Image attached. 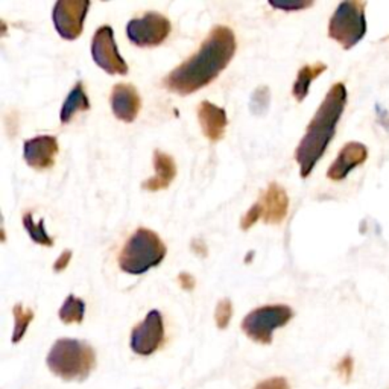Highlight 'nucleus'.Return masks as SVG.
Listing matches in <instances>:
<instances>
[{
    "label": "nucleus",
    "instance_id": "obj_9",
    "mask_svg": "<svg viewBox=\"0 0 389 389\" xmlns=\"http://www.w3.org/2000/svg\"><path fill=\"white\" fill-rule=\"evenodd\" d=\"M91 57L99 66L110 75H127L128 64L119 53L114 40V30L111 26H100L91 40Z\"/></svg>",
    "mask_w": 389,
    "mask_h": 389
},
{
    "label": "nucleus",
    "instance_id": "obj_2",
    "mask_svg": "<svg viewBox=\"0 0 389 389\" xmlns=\"http://www.w3.org/2000/svg\"><path fill=\"white\" fill-rule=\"evenodd\" d=\"M347 96L344 82L333 84L307 125L305 136L295 151V160L300 165L301 178H307L312 174L316 163L323 159L336 134V127L347 105Z\"/></svg>",
    "mask_w": 389,
    "mask_h": 389
},
{
    "label": "nucleus",
    "instance_id": "obj_17",
    "mask_svg": "<svg viewBox=\"0 0 389 389\" xmlns=\"http://www.w3.org/2000/svg\"><path fill=\"white\" fill-rule=\"evenodd\" d=\"M90 110V100L87 96V91L84 90L82 81H78L73 89L70 90L63 107L60 110V119L63 123H69L78 113Z\"/></svg>",
    "mask_w": 389,
    "mask_h": 389
},
{
    "label": "nucleus",
    "instance_id": "obj_25",
    "mask_svg": "<svg viewBox=\"0 0 389 389\" xmlns=\"http://www.w3.org/2000/svg\"><path fill=\"white\" fill-rule=\"evenodd\" d=\"M269 5L272 8H275V10L292 12V11L306 10V8L312 6L314 2H310V0H307V2H305V0H297V2H274V0H269Z\"/></svg>",
    "mask_w": 389,
    "mask_h": 389
},
{
    "label": "nucleus",
    "instance_id": "obj_1",
    "mask_svg": "<svg viewBox=\"0 0 389 389\" xmlns=\"http://www.w3.org/2000/svg\"><path fill=\"white\" fill-rule=\"evenodd\" d=\"M235 33L227 26L217 25L210 30L206 40L199 46L198 52L188 58L163 80L165 89L188 96L204 89L215 81L236 53Z\"/></svg>",
    "mask_w": 389,
    "mask_h": 389
},
{
    "label": "nucleus",
    "instance_id": "obj_12",
    "mask_svg": "<svg viewBox=\"0 0 389 389\" xmlns=\"http://www.w3.org/2000/svg\"><path fill=\"white\" fill-rule=\"evenodd\" d=\"M368 159L367 146L359 142H348L339 151L336 160L332 163V166L327 170V178L332 181L345 180L348 174L357 166L363 165Z\"/></svg>",
    "mask_w": 389,
    "mask_h": 389
},
{
    "label": "nucleus",
    "instance_id": "obj_27",
    "mask_svg": "<svg viewBox=\"0 0 389 389\" xmlns=\"http://www.w3.org/2000/svg\"><path fill=\"white\" fill-rule=\"evenodd\" d=\"M177 280H178V284L181 286V289L188 291V292H192L194 289V286H197L194 277L192 274H189V272H180Z\"/></svg>",
    "mask_w": 389,
    "mask_h": 389
},
{
    "label": "nucleus",
    "instance_id": "obj_20",
    "mask_svg": "<svg viewBox=\"0 0 389 389\" xmlns=\"http://www.w3.org/2000/svg\"><path fill=\"white\" fill-rule=\"evenodd\" d=\"M21 224L25 230L28 231L29 237L33 239V242L42 246H53V237L48 235V231L44 228V219H40L38 222L34 221V216L30 212H26L21 217Z\"/></svg>",
    "mask_w": 389,
    "mask_h": 389
},
{
    "label": "nucleus",
    "instance_id": "obj_26",
    "mask_svg": "<svg viewBox=\"0 0 389 389\" xmlns=\"http://www.w3.org/2000/svg\"><path fill=\"white\" fill-rule=\"evenodd\" d=\"M254 389H289V383L284 377H271L263 380Z\"/></svg>",
    "mask_w": 389,
    "mask_h": 389
},
{
    "label": "nucleus",
    "instance_id": "obj_18",
    "mask_svg": "<svg viewBox=\"0 0 389 389\" xmlns=\"http://www.w3.org/2000/svg\"><path fill=\"white\" fill-rule=\"evenodd\" d=\"M325 70H327V66L324 63L306 64L298 70L297 80H295L293 87H292V95L295 99L298 100V102H302V100L307 98L310 84H312L314 80H316L318 76L323 75Z\"/></svg>",
    "mask_w": 389,
    "mask_h": 389
},
{
    "label": "nucleus",
    "instance_id": "obj_30",
    "mask_svg": "<svg viewBox=\"0 0 389 389\" xmlns=\"http://www.w3.org/2000/svg\"><path fill=\"white\" fill-rule=\"evenodd\" d=\"M339 371L347 374V377L350 376V372H352V359H350V357H345V359L339 363Z\"/></svg>",
    "mask_w": 389,
    "mask_h": 389
},
{
    "label": "nucleus",
    "instance_id": "obj_24",
    "mask_svg": "<svg viewBox=\"0 0 389 389\" xmlns=\"http://www.w3.org/2000/svg\"><path fill=\"white\" fill-rule=\"evenodd\" d=\"M262 217H263V207L257 201L255 204L251 206L250 210H248L246 215L242 216V219H240V228H242L244 231H248L255 222L262 219Z\"/></svg>",
    "mask_w": 389,
    "mask_h": 389
},
{
    "label": "nucleus",
    "instance_id": "obj_11",
    "mask_svg": "<svg viewBox=\"0 0 389 389\" xmlns=\"http://www.w3.org/2000/svg\"><path fill=\"white\" fill-rule=\"evenodd\" d=\"M58 152V140L53 136H38L23 143V159L35 170L51 169L55 165Z\"/></svg>",
    "mask_w": 389,
    "mask_h": 389
},
{
    "label": "nucleus",
    "instance_id": "obj_3",
    "mask_svg": "<svg viewBox=\"0 0 389 389\" xmlns=\"http://www.w3.org/2000/svg\"><path fill=\"white\" fill-rule=\"evenodd\" d=\"M46 363L53 374L63 380L82 382L95 368L96 353L87 342L63 338L53 344Z\"/></svg>",
    "mask_w": 389,
    "mask_h": 389
},
{
    "label": "nucleus",
    "instance_id": "obj_10",
    "mask_svg": "<svg viewBox=\"0 0 389 389\" xmlns=\"http://www.w3.org/2000/svg\"><path fill=\"white\" fill-rule=\"evenodd\" d=\"M165 341V324L159 310H151L131 332V350L140 356H151Z\"/></svg>",
    "mask_w": 389,
    "mask_h": 389
},
{
    "label": "nucleus",
    "instance_id": "obj_22",
    "mask_svg": "<svg viewBox=\"0 0 389 389\" xmlns=\"http://www.w3.org/2000/svg\"><path fill=\"white\" fill-rule=\"evenodd\" d=\"M250 108H251V113L253 114H264L268 111L269 108V89L264 87H259L253 93L251 96V102H250Z\"/></svg>",
    "mask_w": 389,
    "mask_h": 389
},
{
    "label": "nucleus",
    "instance_id": "obj_23",
    "mask_svg": "<svg viewBox=\"0 0 389 389\" xmlns=\"http://www.w3.org/2000/svg\"><path fill=\"white\" fill-rule=\"evenodd\" d=\"M233 316V302L228 298H224L217 302L215 310V321L217 329H227Z\"/></svg>",
    "mask_w": 389,
    "mask_h": 389
},
{
    "label": "nucleus",
    "instance_id": "obj_29",
    "mask_svg": "<svg viewBox=\"0 0 389 389\" xmlns=\"http://www.w3.org/2000/svg\"><path fill=\"white\" fill-rule=\"evenodd\" d=\"M192 250L197 253L198 255H201V257H206V255H207V246H206L204 242H202V240H193Z\"/></svg>",
    "mask_w": 389,
    "mask_h": 389
},
{
    "label": "nucleus",
    "instance_id": "obj_7",
    "mask_svg": "<svg viewBox=\"0 0 389 389\" xmlns=\"http://www.w3.org/2000/svg\"><path fill=\"white\" fill-rule=\"evenodd\" d=\"M170 29L172 25L166 15L151 11L128 21L127 37L138 48H155L166 40Z\"/></svg>",
    "mask_w": 389,
    "mask_h": 389
},
{
    "label": "nucleus",
    "instance_id": "obj_14",
    "mask_svg": "<svg viewBox=\"0 0 389 389\" xmlns=\"http://www.w3.org/2000/svg\"><path fill=\"white\" fill-rule=\"evenodd\" d=\"M198 120L204 134L212 142H219L225 136L228 125L227 111L222 107H217L208 100H202L198 105Z\"/></svg>",
    "mask_w": 389,
    "mask_h": 389
},
{
    "label": "nucleus",
    "instance_id": "obj_8",
    "mask_svg": "<svg viewBox=\"0 0 389 389\" xmlns=\"http://www.w3.org/2000/svg\"><path fill=\"white\" fill-rule=\"evenodd\" d=\"M90 5L89 0H58L53 6L52 20L61 38L72 42L82 34Z\"/></svg>",
    "mask_w": 389,
    "mask_h": 389
},
{
    "label": "nucleus",
    "instance_id": "obj_28",
    "mask_svg": "<svg viewBox=\"0 0 389 389\" xmlns=\"http://www.w3.org/2000/svg\"><path fill=\"white\" fill-rule=\"evenodd\" d=\"M72 255H73V253L70 250H66V251L61 253L60 257L55 260V263H53V271L63 272L69 266L70 260H72Z\"/></svg>",
    "mask_w": 389,
    "mask_h": 389
},
{
    "label": "nucleus",
    "instance_id": "obj_5",
    "mask_svg": "<svg viewBox=\"0 0 389 389\" xmlns=\"http://www.w3.org/2000/svg\"><path fill=\"white\" fill-rule=\"evenodd\" d=\"M365 2H342L329 21V37L345 51L352 49L367 34Z\"/></svg>",
    "mask_w": 389,
    "mask_h": 389
},
{
    "label": "nucleus",
    "instance_id": "obj_4",
    "mask_svg": "<svg viewBox=\"0 0 389 389\" xmlns=\"http://www.w3.org/2000/svg\"><path fill=\"white\" fill-rule=\"evenodd\" d=\"M168 253L157 233L150 228H137L127 240L119 254V268L131 275H142L159 266Z\"/></svg>",
    "mask_w": 389,
    "mask_h": 389
},
{
    "label": "nucleus",
    "instance_id": "obj_16",
    "mask_svg": "<svg viewBox=\"0 0 389 389\" xmlns=\"http://www.w3.org/2000/svg\"><path fill=\"white\" fill-rule=\"evenodd\" d=\"M154 170L155 174L151 177L150 180H146L142 188L147 192H159L168 189L170 183L174 181V178L177 177V165L174 159L170 157L169 154L163 151H154Z\"/></svg>",
    "mask_w": 389,
    "mask_h": 389
},
{
    "label": "nucleus",
    "instance_id": "obj_15",
    "mask_svg": "<svg viewBox=\"0 0 389 389\" xmlns=\"http://www.w3.org/2000/svg\"><path fill=\"white\" fill-rule=\"evenodd\" d=\"M259 202L263 207V222L264 224H280L284 221L289 210V198L286 190L277 183H271L268 189L262 193Z\"/></svg>",
    "mask_w": 389,
    "mask_h": 389
},
{
    "label": "nucleus",
    "instance_id": "obj_13",
    "mask_svg": "<svg viewBox=\"0 0 389 389\" xmlns=\"http://www.w3.org/2000/svg\"><path fill=\"white\" fill-rule=\"evenodd\" d=\"M142 108V99L134 85L116 84L111 90V110L119 119L125 123L134 122Z\"/></svg>",
    "mask_w": 389,
    "mask_h": 389
},
{
    "label": "nucleus",
    "instance_id": "obj_6",
    "mask_svg": "<svg viewBox=\"0 0 389 389\" xmlns=\"http://www.w3.org/2000/svg\"><path fill=\"white\" fill-rule=\"evenodd\" d=\"M293 318V310L286 305H271L262 306L251 310L242 324L244 333L254 342L263 345H269L272 342L274 330L284 327Z\"/></svg>",
    "mask_w": 389,
    "mask_h": 389
},
{
    "label": "nucleus",
    "instance_id": "obj_21",
    "mask_svg": "<svg viewBox=\"0 0 389 389\" xmlns=\"http://www.w3.org/2000/svg\"><path fill=\"white\" fill-rule=\"evenodd\" d=\"M14 315V332H12V342L17 344L25 336L29 324L34 320V310L23 307L21 305H15L12 307Z\"/></svg>",
    "mask_w": 389,
    "mask_h": 389
},
{
    "label": "nucleus",
    "instance_id": "obj_19",
    "mask_svg": "<svg viewBox=\"0 0 389 389\" xmlns=\"http://www.w3.org/2000/svg\"><path fill=\"white\" fill-rule=\"evenodd\" d=\"M85 315V302L76 295H69L61 306L58 316L64 324H81Z\"/></svg>",
    "mask_w": 389,
    "mask_h": 389
}]
</instances>
